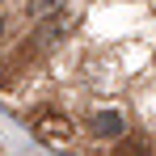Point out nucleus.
I'll list each match as a JSON object with an SVG mask.
<instances>
[{
  "label": "nucleus",
  "instance_id": "4",
  "mask_svg": "<svg viewBox=\"0 0 156 156\" xmlns=\"http://www.w3.org/2000/svg\"><path fill=\"white\" fill-rule=\"evenodd\" d=\"M0 84H4V72H0Z\"/></svg>",
  "mask_w": 156,
  "mask_h": 156
},
{
  "label": "nucleus",
  "instance_id": "5",
  "mask_svg": "<svg viewBox=\"0 0 156 156\" xmlns=\"http://www.w3.org/2000/svg\"><path fill=\"white\" fill-rule=\"evenodd\" d=\"M0 30H4V26H0Z\"/></svg>",
  "mask_w": 156,
  "mask_h": 156
},
{
  "label": "nucleus",
  "instance_id": "2",
  "mask_svg": "<svg viewBox=\"0 0 156 156\" xmlns=\"http://www.w3.org/2000/svg\"><path fill=\"white\" fill-rule=\"evenodd\" d=\"M89 127H93V135H101V139H118L122 135V114L118 110H97Z\"/></svg>",
  "mask_w": 156,
  "mask_h": 156
},
{
  "label": "nucleus",
  "instance_id": "1",
  "mask_svg": "<svg viewBox=\"0 0 156 156\" xmlns=\"http://www.w3.org/2000/svg\"><path fill=\"white\" fill-rule=\"evenodd\" d=\"M34 135H38L47 148H72V135H76V131H72V122H68L63 114L51 110V114H42V118L34 122Z\"/></svg>",
  "mask_w": 156,
  "mask_h": 156
},
{
  "label": "nucleus",
  "instance_id": "3",
  "mask_svg": "<svg viewBox=\"0 0 156 156\" xmlns=\"http://www.w3.org/2000/svg\"><path fill=\"white\" fill-rule=\"evenodd\" d=\"M114 156H152V148H148L144 135H127V139L114 148Z\"/></svg>",
  "mask_w": 156,
  "mask_h": 156
}]
</instances>
